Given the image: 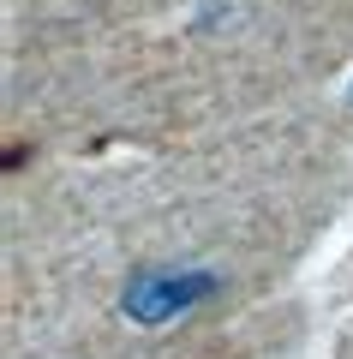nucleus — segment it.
<instances>
[{
    "label": "nucleus",
    "instance_id": "obj_1",
    "mask_svg": "<svg viewBox=\"0 0 353 359\" xmlns=\"http://www.w3.org/2000/svg\"><path fill=\"white\" fill-rule=\"evenodd\" d=\"M215 294H222V269H210V264H174V269L156 264V269H138L126 282L120 311L132 323H144V330H156V323H174L186 311H198Z\"/></svg>",
    "mask_w": 353,
    "mask_h": 359
}]
</instances>
